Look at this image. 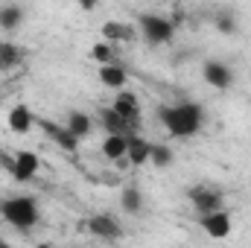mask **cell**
Returning a JSON list of instances; mask_svg holds the SVG:
<instances>
[{
  "label": "cell",
  "instance_id": "1",
  "mask_svg": "<svg viewBox=\"0 0 251 248\" xmlns=\"http://www.w3.org/2000/svg\"><path fill=\"white\" fill-rule=\"evenodd\" d=\"M158 120L173 137H193L201 131L207 117L201 102H176V105H161Z\"/></svg>",
  "mask_w": 251,
  "mask_h": 248
},
{
  "label": "cell",
  "instance_id": "2",
  "mask_svg": "<svg viewBox=\"0 0 251 248\" xmlns=\"http://www.w3.org/2000/svg\"><path fill=\"white\" fill-rule=\"evenodd\" d=\"M0 216L9 225H15V228L29 231V228L38 225V216L41 213H38V201L32 196H12V198H3L0 201Z\"/></svg>",
  "mask_w": 251,
  "mask_h": 248
},
{
  "label": "cell",
  "instance_id": "3",
  "mask_svg": "<svg viewBox=\"0 0 251 248\" xmlns=\"http://www.w3.org/2000/svg\"><path fill=\"white\" fill-rule=\"evenodd\" d=\"M140 35L146 44L158 47V44H170L176 35V24L164 15H140Z\"/></svg>",
  "mask_w": 251,
  "mask_h": 248
},
{
  "label": "cell",
  "instance_id": "4",
  "mask_svg": "<svg viewBox=\"0 0 251 248\" xmlns=\"http://www.w3.org/2000/svg\"><path fill=\"white\" fill-rule=\"evenodd\" d=\"M187 198H190V204H193V210H196L199 216H204V213H216V210H225V207H222L225 196H222V190H216V187H207V184L190 187Z\"/></svg>",
  "mask_w": 251,
  "mask_h": 248
},
{
  "label": "cell",
  "instance_id": "5",
  "mask_svg": "<svg viewBox=\"0 0 251 248\" xmlns=\"http://www.w3.org/2000/svg\"><path fill=\"white\" fill-rule=\"evenodd\" d=\"M85 228H88V234H94L97 240H105V243H117V240H123V228H120V222H117L114 216H108V213H97V216H91V219L85 222Z\"/></svg>",
  "mask_w": 251,
  "mask_h": 248
},
{
  "label": "cell",
  "instance_id": "6",
  "mask_svg": "<svg viewBox=\"0 0 251 248\" xmlns=\"http://www.w3.org/2000/svg\"><path fill=\"white\" fill-rule=\"evenodd\" d=\"M199 228H201L210 240H228V237H231V213H228V210L204 213V216H199Z\"/></svg>",
  "mask_w": 251,
  "mask_h": 248
},
{
  "label": "cell",
  "instance_id": "7",
  "mask_svg": "<svg viewBox=\"0 0 251 248\" xmlns=\"http://www.w3.org/2000/svg\"><path fill=\"white\" fill-rule=\"evenodd\" d=\"M201 76H204V82H207L210 88H216V91H228V88L234 85V70L225 62H204L201 64Z\"/></svg>",
  "mask_w": 251,
  "mask_h": 248
},
{
  "label": "cell",
  "instance_id": "8",
  "mask_svg": "<svg viewBox=\"0 0 251 248\" xmlns=\"http://www.w3.org/2000/svg\"><path fill=\"white\" fill-rule=\"evenodd\" d=\"M35 123L44 128V134H47L50 140H56L59 149H64V152H76V149H79V140L67 131V125L53 123V120H47V117H35Z\"/></svg>",
  "mask_w": 251,
  "mask_h": 248
},
{
  "label": "cell",
  "instance_id": "9",
  "mask_svg": "<svg viewBox=\"0 0 251 248\" xmlns=\"http://www.w3.org/2000/svg\"><path fill=\"white\" fill-rule=\"evenodd\" d=\"M38 170H41V158H38L35 152H29V149L15 152V173H12V178H18V181H32Z\"/></svg>",
  "mask_w": 251,
  "mask_h": 248
},
{
  "label": "cell",
  "instance_id": "10",
  "mask_svg": "<svg viewBox=\"0 0 251 248\" xmlns=\"http://www.w3.org/2000/svg\"><path fill=\"white\" fill-rule=\"evenodd\" d=\"M111 108L123 117L126 123L134 125V128L140 125V102H137V97H134V94H128V91L117 94V99H114V105H111Z\"/></svg>",
  "mask_w": 251,
  "mask_h": 248
},
{
  "label": "cell",
  "instance_id": "11",
  "mask_svg": "<svg viewBox=\"0 0 251 248\" xmlns=\"http://www.w3.org/2000/svg\"><path fill=\"white\" fill-rule=\"evenodd\" d=\"M100 123L108 134H120V137H128V134H137V128L131 123H126L123 117L108 105V108H100Z\"/></svg>",
  "mask_w": 251,
  "mask_h": 248
},
{
  "label": "cell",
  "instance_id": "12",
  "mask_svg": "<svg viewBox=\"0 0 251 248\" xmlns=\"http://www.w3.org/2000/svg\"><path fill=\"white\" fill-rule=\"evenodd\" d=\"M149 155H152V143H149L146 137H140V134H128L126 161H128L131 167H140V164H146V161H149Z\"/></svg>",
  "mask_w": 251,
  "mask_h": 248
},
{
  "label": "cell",
  "instance_id": "13",
  "mask_svg": "<svg viewBox=\"0 0 251 248\" xmlns=\"http://www.w3.org/2000/svg\"><path fill=\"white\" fill-rule=\"evenodd\" d=\"M35 123V114L24 105V102H18L15 108H9V131H15V134H26L29 128Z\"/></svg>",
  "mask_w": 251,
  "mask_h": 248
},
{
  "label": "cell",
  "instance_id": "14",
  "mask_svg": "<svg viewBox=\"0 0 251 248\" xmlns=\"http://www.w3.org/2000/svg\"><path fill=\"white\" fill-rule=\"evenodd\" d=\"M64 125H67V131L76 137V140H82V137H88L91 134V128H94V123H91V117L85 114V111H67V117H64Z\"/></svg>",
  "mask_w": 251,
  "mask_h": 248
},
{
  "label": "cell",
  "instance_id": "15",
  "mask_svg": "<svg viewBox=\"0 0 251 248\" xmlns=\"http://www.w3.org/2000/svg\"><path fill=\"white\" fill-rule=\"evenodd\" d=\"M100 82H102L105 88H111V91H123L126 82H128L126 67H120V64H105V67H100Z\"/></svg>",
  "mask_w": 251,
  "mask_h": 248
},
{
  "label": "cell",
  "instance_id": "16",
  "mask_svg": "<svg viewBox=\"0 0 251 248\" xmlns=\"http://www.w3.org/2000/svg\"><path fill=\"white\" fill-rule=\"evenodd\" d=\"M21 24H24V6H18V3H3V6H0V29L12 32V29H18Z\"/></svg>",
  "mask_w": 251,
  "mask_h": 248
},
{
  "label": "cell",
  "instance_id": "17",
  "mask_svg": "<svg viewBox=\"0 0 251 248\" xmlns=\"http://www.w3.org/2000/svg\"><path fill=\"white\" fill-rule=\"evenodd\" d=\"M126 149H128V137H120V134H105L102 140V155L108 161H123Z\"/></svg>",
  "mask_w": 251,
  "mask_h": 248
},
{
  "label": "cell",
  "instance_id": "18",
  "mask_svg": "<svg viewBox=\"0 0 251 248\" xmlns=\"http://www.w3.org/2000/svg\"><path fill=\"white\" fill-rule=\"evenodd\" d=\"M120 207H123L128 216H140L143 213V196L137 187H123L120 193Z\"/></svg>",
  "mask_w": 251,
  "mask_h": 248
},
{
  "label": "cell",
  "instance_id": "19",
  "mask_svg": "<svg viewBox=\"0 0 251 248\" xmlns=\"http://www.w3.org/2000/svg\"><path fill=\"white\" fill-rule=\"evenodd\" d=\"M24 62V50L12 41H0V70H12Z\"/></svg>",
  "mask_w": 251,
  "mask_h": 248
},
{
  "label": "cell",
  "instance_id": "20",
  "mask_svg": "<svg viewBox=\"0 0 251 248\" xmlns=\"http://www.w3.org/2000/svg\"><path fill=\"white\" fill-rule=\"evenodd\" d=\"M173 161H176V152H173L167 143H152V155H149V164H152V167L167 170Z\"/></svg>",
  "mask_w": 251,
  "mask_h": 248
},
{
  "label": "cell",
  "instance_id": "21",
  "mask_svg": "<svg viewBox=\"0 0 251 248\" xmlns=\"http://www.w3.org/2000/svg\"><path fill=\"white\" fill-rule=\"evenodd\" d=\"M134 32H131V26H123V24H117V21H108L105 26H102V38L105 41H128Z\"/></svg>",
  "mask_w": 251,
  "mask_h": 248
},
{
  "label": "cell",
  "instance_id": "22",
  "mask_svg": "<svg viewBox=\"0 0 251 248\" xmlns=\"http://www.w3.org/2000/svg\"><path fill=\"white\" fill-rule=\"evenodd\" d=\"M216 29H219L222 35H234V32H237V18H234L231 9H222V12L216 15Z\"/></svg>",
  "mask_w": 251,
  "mask_h": 248
},
{
  "label": "cell",
  "instance_id": "23",
  "mask_svg": "<svg viewBox=\"0 0 251 248\" xmlns=\"http://www.w3.org/2000/svg\"><path fill=\"white\" fill-rule=\"evenodd\" d=\"M91 56H94V62H100V67H105V64H114V50L108 47V41H97L94 47H91Z\"/></svg>",
  "mask_w": 251,
  "mask_h": 248
},
{
  "label": "cell",
  "instance_id": "24",
  "mask_svg": "<svg viewBox=\"0 0 251 248\" xmlns=\"http://www.w3.org/2000/svg\"><path fill=\"white\" fill-rule=\"evenodd\" d=\"M0 167H3L6 173H15V155H3V152H0Z\"/></svg>",
  "mask_w": 251,
  "mask_h": 248
},
{
  "label": "cell",
  "instance_id": "25",
  "mask_svg": "<svg viewBox=\"0 0 251 248\" xmlns=\"http://www.w3.org/2000/svg\"><path fill=\"white\" fill-rule=\"evenodd\" d=\"M0 248H12V246H9V243H3V240H0Z\"/></svg>",
  "mask_w": 251,
  "mask_h": 248
},
{
  "label": "cell",
  "instance_id": "26",
  "mask_svg": "<svg viewBox=\"0 0 251 248\" xmlns=\"http://www.w3.org/2000/svg\"><path fill=\"white\" fill-rule=\"evenodd\" d=\"M38 248H50V246H38Z\"/></svg>",
  "mask_w": 251,
  "mask_h": 248
}]
</instances>
